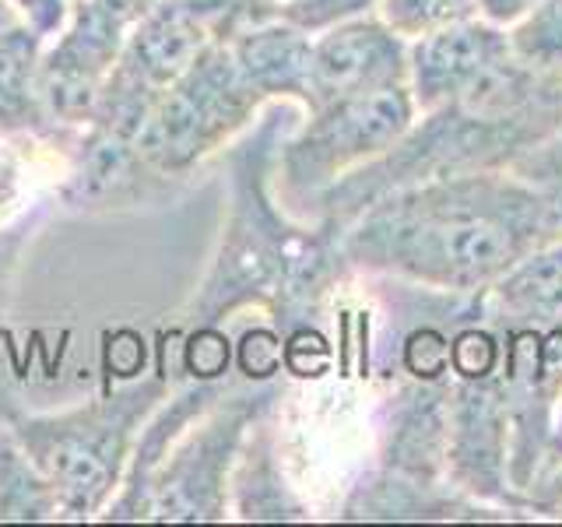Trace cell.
<instances>
[{
  "mask_svg": "<svg viewBox=\"0 0 562 527\" xmlns=\"http://www.w3.org/2000/svg\"><path fill=\"white\" fill-rule=\"evenodd\" d=\"M22 18H18V11L8 4V0H0V32H8V29H14Z\"/></svg>",
  "mask_w": 562,
  "mask_h": 527,
  "instance_id": "cell-29",
  "label": "cell"
},
{
  "mask_svg": "<svg viewBox=\"0 0 562 527\" xmlns=\"http://www.w3.org/2000/svg\"><path fill=\"white\" fill-rule=\"evenodd\" d=\"M127 29L105 18L88 0L70 4L67 25L43 46L40 57V96L53 127L85 131L95 116L105 78L120 60Z\"/></svg>",
  "mask_w": 562,
  "mask_h": 527,
  "instance_id": "cell-8",
  "label": "cell"
},
{
  "mask_svg": "<svg viewBox=\"0 0 562 527\" xmlns=\"http://www.w3.org/2000/svg\"><path fill=\"white\" fill-rule=\"evenodd\" d=\"M151 386H137L75 412L14 422V436L57 489L60 517L81 520L105 506L127 461L134 426L151 408Z\"/></svg>",
  "mask_w": 562,
  "mask_h": 527,
  "instance_id": "cell-4",
  "label": "cell"
},
{
  "mask_svg": "<svg viewBox=\"0 0 562 527\" xmlns=\"http://www.w3.org/2000/svg\"><path fill=\"white\" fill-rule=\"evenodd\" d=\"M524 503H527V514L562 520V464L552 471H541L531 482V489L524 492Z\"/></svg>",
  "mask_w": 562,
  "mask_h": 527,
  "instance_id": "cell-26",
  "label": "cell"
},
{
  "mask_svg": "<svg viewBox=\"0 0 562 527\" xmlns=\"http://www.w3.org/2000/svg\"><path fill=\"white\" fill-rule=\"evenodd\" d=\"M239 67L243 81L268 99H295L310 105V75H313V35L285 22L281 14L243 29L225 43Z\"/></svg>",
  "mask_w": 562,
  "mask_h": 527,
  "instance_id": "cell-14",
  "label": "cell"
},
{
  "mask_svg": "<svg viewBox=\"0 0 562 527\" xmlns=\"http://www.w3.org/2000/svg\"><path fill=\"white\" fill-rule=\"evenodd\" d=\"M509 53L535 70H562V0H541L506 29Z\"/></svg>",
  "mask_w": 562,
  "mask_h": 527,
  "instance_id": "cell-20",
  "label": "cell"
},
{
  "mask_svg": "<svg viewBox=\"0 0 562 527\" xmlns=\"http://www.w3.org/2000/svg\"><path fill=\"white\" fill-rule=\"evenodd\" d=\"M8 4L18 11V18L43 35V40H53L70 18V0H8Z\"/></svg>",
  "mask_w": 562,
  "mask_h": 527,
  "instance_id": "cell-25",
  "label": "cell"
},
{
  "mask_svg": "<svg viewBox=\"0 0 562 527\" xmlns=\"http://www.w3.org/2000/svg\"><path fill=\"white\" fill-rule=\"evenodd\" d=\"M447 479L488 506L527 514L524 496L509 482V429L499 394V373L485 380L450 377Z\"/></svg>",
  "mask_w": 562,
  "mask_h": 527,
  "instance_id": "cell-9",
  "label": "cell"
},
{
  "mask_svg": "<svg viewBox=\"0 0 562 527\" xmlns=\"http://www.w3.org/2000/svg\"><path fill=\"white\" fill-rule=\"evenodd\" d=\"M70 4H78V0H70Z\"/></svg>",
  "mask_w": 562,
  "mask_h": 527,
  "instance_id": "cell-31",
  "label": "cell"
},
{
  "mask_svg": "<svg viewBox=\"0 0 562 527\" xmlns=\"http://www.w3.org/2000/svg\"><path fill=\"white\" fill-rule=\"evenodd\" d=\"M376 14L404 43H415L422 35L479 18V8H474V0H380Z\"/></svg>",
  "mask_w": 562,
  "mask_h": 527,
  "instance_id": "cell-21",
  "label": "cell"
},
{
  "mask_svg": "<svg viewBox=\"0 0 562 527\" xmlns=\"http://www.w3.org/2000/svg\"><path fill=\"white\" fill-rule=\"evenodd\" d=\"M233 509L243 520H306V509L292 496V489L281 474L274 457V436L263 426V418L250 429L236 461L233 479Z\"/></svg>",
  "mask_w": 562,
  "mask_h": 527,
  "instance_id": "cell-18",
  "label": "cell"
},
{
  "mask_svg": "<svg viewBox=\"0 0 562 527\" xmlns=\"http://www.w3.org/2000/svg\"><path fill=\"white\" fill-rule=\"evenodd\" d=\"M555 236L549 204L524 176L482 169L383 193L338 233V254L359 274L482 292Z\"/></svg>",
  "mask_w": 562,
  "mask_h": 527,
  "instance_id": "cell-1",
  "label": "cell"
},
{
  "mask_svg": "<svg viewBox=\"0 0 562 527\" xmlns=\"http://www.w3.org/2000/svg\"><path fill=\"white\" fill-rule=\"evenodd\" d=\"M562 131V70H535L514 53L436 110L418 113L397 145L341 176L313 204L321 228H341L376 198L436 176L509 169Z\"/></svg>",
  "mask_w": 562,
  "mask_h": 527,
  "instance_id": "cell-2",
  "label": "cell"
},
{
  "mask_svg": "<svg viewBox=\"0 0 562 527\" xmlns=\"http://www.w3.org/2000/svg\"><path fill=\"white\" fill-rule=\"evenodd\" d=\"M207 43H215V40H211L198 18H190L180 4H172V0H158V4L127 32V43L120 49L116 67L127 78L162 96L166 88L201 57Z\"/></svg>",
  "mask_w": 562,
  "mask_h": 527,
  "instance_id": "cell-15",
  "label": "cell"
},
{
  "mask_svg": "<svg viewBox=\"0 0 562 527\" xmlns=\"http://www.w3.org/2000/svg\"><path fill=\"white\" fill-rule=\"evenodd\" d=\"M509 57L506 29L468 18L408 43V88L418 113L436 110Z\"/></svg>",
  "mask_w": 562,
  "mask_h": 527,
  "instance_id": "cell-12",
  "label": "cell"
},
{
  "mask_svg": "<svg viewBox=\"0 0 562 527\" xmlns=\"http://www.w3.org/2000/svg\"><path fill=\"white\" fill-rule=\"evenodd\" d=\"M488 306L499 321L562 324V236L549 239L509 268L488 289Z\"/></svg>",
  "mask_w": 562,
  "mask_h": 527,
  "instance_id": "cell-17",
  "label": "cell"
},
{
  "mask_svg": "<svg viewBox=\"0 0 562 527\" xmlns=\"http://www.w3.org/2000/svg\"><path fill=\"white\" fill-rule=\"evenodd\" d=\"M380 0H285L281 4V18L292 25H299L310 35H321L341 22L362 14H376Z\"/></svg>",
  "mask_w": 562,
  "mask_h": 527,
  "instance_id": "cell-24",
  "label": "cell"
},
{
  "mask_svg": "<svg viewBox=\"0 0 562 527\" xmlns=\"http://www.w3.org/2000/svg\"><path fill=\"white\" fill-rule=\"evenodd\" d=\"M46 40L25 22L0 32V134H53L40 96V57Z\"/></svg>",
  "mask_w": 562,
  "mask_h": 527,
  "instance_id": "cell-16",
  "label": "cell"
},
{
  "mask_svg": "<svg viewBox=\"0 0 562 527\" xmlns=\"http://www.w3.org/2000/svg\"><path fill=\"white\" fill-rule=\"evenodd\" d=\"M408 85V43L380 14H362L313 35L310 105L373 92V88Z\"/></svg>",
  "mask_w": 562,
  "mask_h": 527,
  "instance_id": "cell-10",
  "label": "cell"
},
{
  "mask_svg": "<svg viewBox=\"0 0 562 527\" xmlns=\"http://www.w3.org/2000/svg\"><path fill=\"white\" fill-rule=\"evenodd\" d=\"M271 391H239L228 401L225 394H218L204 408L201 426H193L172 450H166L158 439H148L145 450L166 453V464L131 479V489L110 506L105 517L225 520L233 468L243 453L246 436L271 412Z\"/></svg>",
  "mask_w": 562,
  "mask_h": 527,
  "instance_id": "cell-3",
  "label": "cell"
},
{
  "mask_svg": "<svg viewBox=\"0 0 562 527\" xmlns=\"http://www.w3.org/2000/svg\"><path fill=\"white\" fill-rule=\"evenodd\" d=\"M499 324V394L509 429V482L524 496L541 471L544 447H549L555 408L562 397V324Z\"/></svg>",
  "mask_w": 562,
  "mask_h": 527,
  "instance_id": "cell-7",
  "label": "cell"
},
{
  "mask_svg": "<svg viewBox=\"0 0 562 527\" xmlns=\"http://www.w3.org/2000/svg\"><path fill=\"white\" fill-rule=\"evenodd\" d=\"M57 489L32 461L14 429H0V520H57Z\"/></svg>",
  "mask_w": 562,
  "mask_h": 527,
  "instance_id": "cell-19",
  "label": "cell"
},
{
  "mask_svg": "<svg viewBox=\"0 0 562 527\" xmlns=\"http://www.w3.org/2000/svg\"><path fill=\"white\" fill-rule=\"evenodd\" d=\"M509 169H514L517 176H524V180L541 193L544 204H549V211H552V218H555L559 236H562V131H555L535 152L517 158Z\"/></svg>",
  "mask_w": 562,
  "mask_h": 527,
  "instance_id": "cell-23",
  "label": "cell"
},
{
  "mask_svg": "<svg viewBox=\"0 0 562 527\" xmlns=\"http://www.w3.org/2000/svg\"><path fill=\"white\" fill-rule=\"evenodd\" d=\"M172 4H180L190 18H198L215 43H228L243 29L281 14L278 0H172Z\"/></svg>",
  "mask_w": 562,
  "mask_h": 527,
  "instance_id": "cell-22",
  "label": "cell"
},
{
  "mask_svg": "<svg viewBox=\"0 0 562 527\" xmlns=\"http://www.w3.org/2000/svg\"><path fill=\"white\" fill-rule=\"evenodd\" d=\"M450 444V377L394 383L380 415V468L408 474L418 482L447 479ZM453 485V482H450Z\"/></svg>",
  "mask_w": 562,
  "mask_h": 527,
  "instance_id": "cell-11",
  "label": "cell"
},
{
  "mask_svg": "<svg viewBox=\"0 0 562 527\" xmlns=\"http://www.w3.org/2000/svg\"><path fill=\"white\" fill-rule=\"evenodd\" d=\"M509 520L517 514L468 496L450 482H418L376 464L345 500L341 520Z\"/></svg>",
  "mask_w": 562,
  "mask_h": 527,
  "instance_id": "cell-13",
  "label": "cell"
},
{
  "mask_svg": "<svg viewBox=\"0 0 562 527\" xmlns=\"http://www.w3.org/2000/svg\"><path fill=\"white\" fill-rule=\"evenodd\" d=\"M541 0H474V8H479V18L496 29H509L517 25L524 14H531Z\"/></svg>",
  "mask_w": 562,
  "mask_h": 527,
  "instance_id": "cell-27",
  "label": "cell"
},
{
  "mask_svg": "<svg viewBox=\"0 0 562 527\" xmlns=\"http://www.w3.org/2000/svg\"><path fill=\"white\" fill-rule=\"evenodd\" d=\"M562 464V397H559V408H555V422H552V436H549V447H544V461L541 471H552ZM538 471V474H541Z\"/></svg>",
  "mask_w": 562,
  "mask_h": 527,
  "instance_id": "cell-28",
  "label": "cell"
},
{
  "mask_svg": "<svg viewBox=\"0 0 562 527\" xmlns=\"http://www.w3.org/2000/svg\"><path fill=\"white\" fill-rule=\"evenodd\" d=\"M263 99L243 81L225 43L204 53L176 78L134 137V152L155 176H187L211 152L228 145L257 116Z\"/></svg>",
  "mask_w": 562,
  "mask_h": 527,
  "instance_id": "cell-5",
  "label": "cell"
},
{
  "mask_svg": "<svg viewBox=\"0 0 562 527\" xmlns=\"http://www.w3.org/2000/svg\"><path fill=\"white\" fill-rule=\"evenodd\" d=\"M278 4H285V0H278Z\"/></svg>",
  "mask_w": 562,
  "mask_h": 527,
  "instance_id": "cell-30",
  "label": "cell"
},
{
  "mask_svg": "<svg viewBox=\"0 0 562 527\" xmlns=\"http://www.w3.org/2000/svg\"><path fill=\"white\" fill-rule=\"evenodd\" d=\"M418 116L408 85L373 88L316 105L292 141L281 145V187L292 204H316V198L341 176L369 166L408 134Z\"/></svg>",
  "mask_w": 562,
  "mask_h": 527,
  "instance_id": "cell-6",
  "label": "cell"
}]
</instances>
